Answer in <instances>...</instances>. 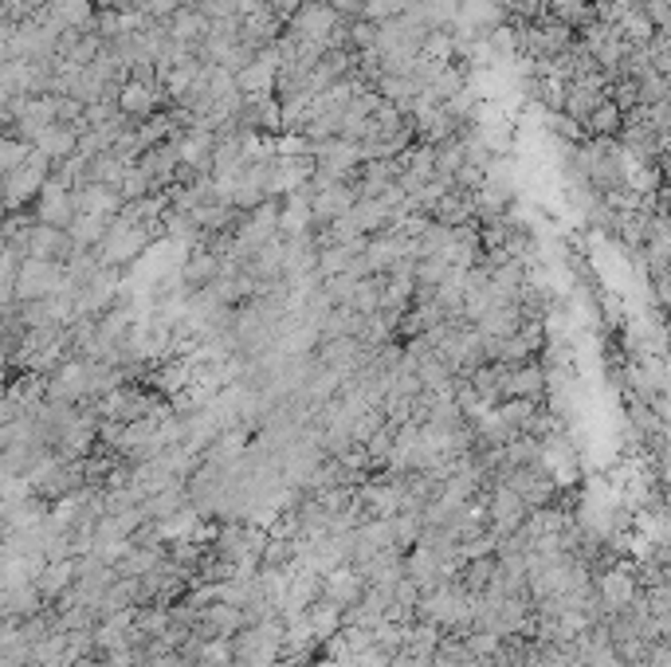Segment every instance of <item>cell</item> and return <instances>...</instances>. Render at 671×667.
Here are the masks:
<instances>
[{"mask_svg": "<svg viewBox=\"0 0 671 667\" xmlns=\"http://www.w3.org/2000/svg\"><path fill=\"white\" fill-rule=\"evenodd\" d=\"M546 389V370L542 365H530V361H519V365H503L498 373V397H522V401H538Z\"/></svg>", "mask_w": 671, "mask_h": 667, "instance_id": "obj_1", "label": "cell"}, {"mask_svg": "<svg viewBox=\"0 0 671 667\" xmlns=\"http://www.w3.org/2000/svg\"><path fill=\"white\" fill-rule=\"evenodd\" d=\"M59 267L51 259H28L24 271H16V295L20 298H44L59 287Z\"/></svg>", "mask_w": 671, "mask_h": 667, "instance_id": "obj_2", "label": "cell"}, {"mask_svg": "<svg viewBox=\"0 0 671 667\" xmlns=\"http://www.w3.org/2000/svg\"><path fill=\"white\" fill-rule=\"evenodd\" d=\"M362 593H365V578H362L358 569H350V566H334L330 573H326V589H322V597L330 600V605H338L341 612L358 605Z\"/></svg>", "mask_w": 671, "mask_h": 667, "instance_id": "obj_3", "label": "cell"}, {"mask_svg": "<svg viewBox=\"0 0 671 667\" xmlns=\"http://www.w3.org/2000/svg\"><path fill=\"white\" fill-rule=\"evenodd\" d=\"M341 617H346V612H341L338 605H330V600H314V605L302 612V620H307L314 644H322V640L338 636L341 628H346V624H341Z\"/></svg>", "mask_w": 671, "mask_h": 667, "instance_id": "obj_4", "label": "cell"}, {"mask_svg": "<svg viewBox=\"0 0 671 667\" xmlns=\"http://www.w3.org/2000/svg\"><path fill=\"white\" fill-rule=\"evenodd\" d=\"M487 515H491V522L498 526V534H503V530H515V526H522L519 518L526 515V503H522L519 495H515V491H510L507 483H503V487H495V495H491V510H487Z\"/></svg>", "mask_w": 671, "mask_h": 667, "instance_id": "obj_5", "label": "cell"}, {"mask_svg": "<svg viewBox=\"0 0 671 667\" xmlns=\"http://www.w3.org/2000/svg\"><path fill=\"white\" fill-rule=\"evenodd\" d=\"M601 593H604V605L609 609H624L636 600V585L628 573H609V578L601 581Z\"/></svg>", "mask_w": 671, "mask_h": 667, "instance_id": "obj_6", "label": "cell"}, {"mask_svg": "<svg viewBox=\"0 0 671 667\" xmlns=\"http://www.w3.org/2000/svg\"><path fill=\"white\" fill-rule=\"evenodd\" d=\"M193 381V361H169L162 373H157V385L162 389H169V392H177L181 385H189Z\"/></svg>", "mask_w": 671, "mask_h": 667, "instance_id": "obj_7", "label": "cell"}, {"mask_svg": "<svg viewBox=\"0 0 671 667\" xmlns=\"http://www.w3.org/2000/svg\"><path fill=\"white\" fill-rule=\"evenodd\" d=\"M71 573H75V566H71V561H59V566L44 569V573H39V593H44V597H56V593H63V581H68Z\"/></svg>", "mask_w": 671, "mask_h": 667, "instance_id": "obj_8", "label": "cell"}, {"mask_svg": "<svg viewBox=\"0 0 671 667\" xmlns=\"http://www.w3.org/2000/svg\"><path fill=\"white\" fill-rule=\"evenodd\" d=\"M213 275H216V259L213 255H196L193 264L185 267V283L189 287H208V283H213Z\"/></svg>", "mask_w": 671, "mask_h": 667, "instance_id": "obj_9", "label": "cell"}, {"mask_svg": "<svg viewBox=\"0 0 671 667\" xmlns=\"http://www.w3.org/2000/svg\"><path fill=\"white\" fill-rule=\"evenodd\" d=\"M99 228H102V224H99V220H83V224H79V228H75V235H79V244H90V240H95V235H99Z\"/></svg>", "mask_w": 671, "mask_h": 667, "instance_id": "obj_10", "label": "cell"}]
</instances>
